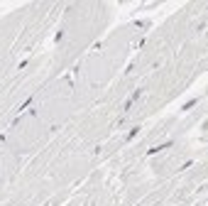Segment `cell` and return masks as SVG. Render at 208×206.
I'll return each mask as SVG.
<instances>
[{"mask_svg": "<svg viewBox=\"0 0 208 206\" xmlns=\"http://www.w3.org/2000/svg\"><path fill=\"white\" fill-rule=\"evenodd\" d=\"M166 147H171V140H169V142H164V145H159V147H149V150H147V155H157V152L166 150Z\"/></svg>", "mask_w": 208, "mask_h": 206, "instance_id": "obj_1", "label": "cell"}, {"mask_svg": "<svg viewBox=\"0 0 208 206\" xmlns=\"http://www.w3.org/2000/svg\"><path fill=\"white\" fill-rule=\"evenodd\" d=\"M140 96H142V91H135V93H132V96H130V101H127V103H125V110H130V108H132V103H135V101H137V98H140Z\"/></svg>", "mask_w": 208, "mask_h": 206, "instance_id": "obj_2", "label": "cell"}, {"mask_svg": "<svg viewBox=\"0 0 208 206\" xmlns=\"http://www.w3.org/2000/svg\"><path fill=\"white\" fill-rule=\"evenodd\" d=\"M196 103H198V98H191L189 103H184V106H181V110H189V108H193Z\"/></svg>", "mask_w": 208, "mask_h": 206, "instance_id": "obj_3", "label": "cell"}, {"mask_svg": "<svg viewBox=\"0 0 208 206\" xmlns=\"http://www.w3.org/2000/svg\"><path fill=\"white\" fill-rule=\"evenodd\" d=\"M32 101H34V98H32V96H30V98H27V101H24V103H22V106H20V110H24V108H30V106H32Z\"/></svg>", "mask_w": 208, "mask_h": 206, "instance_id": "obj_4", "label": "cell"}, {"mask_svg": "<svg viewBox=\"0 0 208 206\" xmlns=\"http://www.w3.org/2000/svg\"><path fill=\"white\" fill-rule=\"evenodd\" d=\"M137 133H140V128H132V130H130V133H127V140H132V138H135V135H137Z\"/></svg>", "mask_w": 208, "mask_h": 206, "instance_id": "obj_5", "label": "cell"}]
</instances>
